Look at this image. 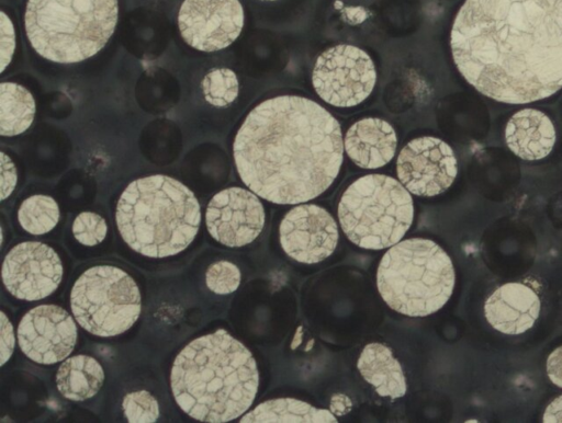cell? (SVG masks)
<instances>
[{
  "mask_svg": "<svg viewBox=\"0 0 562 423\" xmlns=\"http://www.w3.org/2000/svg\"><path fill=\"white\" fill-rule=\"evenodd\" d=\"M450 45L458 70L485 96L547 99L562 88V0H465Z\"/></svg>",
  "mask_w": 562,
  "mask_h": 423,
  "instance_id": "obj_1",
  "label": "cell"
},
{
  "mask_svg": "<svg viewBox=\"0 0 562 423\" xmlns=\"http://www.w3.org/2000/svg\"><path fill=\"white\" fill-rule=\"evenodd\" d=\"M338 121L318 103L281 95L254 107L239 127L233 153L244 184L274 204L308 202L337 178L342 159Z\"/></svg>",
  "mask_w": 562,
  "mask_h": 423,
  "instance_id": "obj_2",
  "label": "cell"
},
{
  "mask_svg": "<svg viewBox=\"0 0 562 423\" xmlns=\"http://www.w3.org/2000/svg\"><path fill=\"white\" fill-rule=\"evenodd\" d=\"M176 402L191 418L210 423L237 419L259 386L250 351L220 329L191 341L177 355L170 376Z\"/></svg>",
  "mask_w": 562,
  "mask_h": 423,
  "instance_id": "obj_3",
  "label": "cell"
},
{
  "mask_svg": "<svg viewBox=\"0 0 562 423\" xmlns=\"http://www.w3.org/2000/svg\"><path fill=\"white\" fill-rule=\"evenodd\" d=\"M115 218L122 238L134 251L158 259L177 254L193 241L201 214L191 190L158 174L128 184Z\"/></svg>",
  "mask_w": 562,
  "mask_h": 423,
  "instance_id": "obj_4",
  "label": "cell"
},
{
  "mask_svg": "<svg viewBox=\"0 0 562 423\" xmlns=\"http://www.w3.org/2000/svg\"><path fill=\"white\" fill-rule=\"evenodd\" d=\"M117 15V0H29L24 26L38 55L58 64H75L105 46Z\"/></svg>",
  "mask_w": 562,
  "mask_h": 423,
  "instance_id": "obj_5",
  "label": "cell"
},
{
  "mask_svg": "<svg viewBox=\"0 0 562 423\" xmlns=\"http://www.w3.org/2000/svg\"><path fill=\"white\" fill-rule=\"evenodd\" d=\"M454 278L451 259L436 242L412 238L385 252L378 267L376 285L393 310L425 317L449 300Z\"/></svg>",
  "mask_w": 562,
  "mask_h": 423,
  "instance_id": "obj_6",
  "label": "cell"
},
{
  "mask_svg": "<svg viewBox=\"0 0 562 423\" xmlns=\"http://www.w3.org/2000/svg\"><path fill=\"white\" fill-rule=\"evenodd\" d=\"M413 199L395 179L368 174L352 182L338 204L344 233L356 245L381 250L396 244L409 229Z\"/></svg>",
  "mask_w": 562,
  "mask_h": 423,
  "instance_id": "obj_7",
  "label": "cell"
},
{
  "mask_svg": "<svg viewBox=\"0 0 562 423\" xmlns=\"http://www.w3.org/2000/svg\"><path fill=\"white\" fill-rule=\"evenodd\" d=\"M70 306L81 328L109 338L135 323L142 299L138 286L126 272L111 265H97L85 271L74 284Z\"/></svg>",
  "mask_w": 562,
  "mask_h": 423,
  "instance_id": "obj_8",
  "label": "cell"
},
{
  "mask_svg": "<svg viewBox=\"0 0 562 423\" xmlns=\"http://www.w3.org/2000/svg\"><path fill=\"white\" fill-rule=\"evenodd\" d=\"M376 80L373 61L361 48L337 45L323 52L313 69V87L326 103L358 105L372 92Z\"/></svg>",
  "mask_w": 562,
  "mask_h": 423,
  "instance_id": "obj_9",
  "label": "cell"
},
{
  "mask_svg": "<svg viewBox=\"0 0 562 423\" xmlns=\"http://www.w3.org/2000/svg\"><path fill=\"white\" fill-rule=\"evenodd\" d=\"M178 25L188 45L202 52H216L239 36L244 9L239 0H184Z\"/></svg>",
  "mask_w": 562,
  "mask_h": 423,
  "instance_id": "obj_10",
  "label": "cell"
},
{
  "mask_svg": "<svg viewBox=\"0 0 562 423\" xmlns=\"http://www.w3.org/2000/svg\"><path fill=\"white\" fill-rule=\"evenodd\" d=\"M396 171L408 192L417 196H435L452 184L458 164L448 144L427 136L411 140L401 150Z\"/></svg>",
  "mask_w": 562,
  "mask_h": 423,
  "instance_id": "obj_11",
  "label": "cell"
},
{
  "mask_svg": "<svg viewBox=\"0 0 562 423\" xmlns=\"http://www.w3.org/2000/svg\"><path fill=\"white\" fill-rule=\"evenodd\" d=\"M61 278V261L45 243L22 242L4 258L2 281L8 291L18 299H43L55 291Z\"/></svg>",
  "mask_w": 562,
  "mask_h": 423,
  "instance_id": "obj_12",
  "label": "cell"
},
{
  "mask_svg": "<svg viewBox=\"0 0 562 423\" xmlns=\"http://www.w3.org/2000/svg\"><path fill=\"white\" fill-rule=\"evenodd\" d=\"M18 340L30 359L50 365L70 355L77 341V327L61 307L40 305L23 316Z\"/></svg>",
  "mask_w": 562,
  "mask_h": 423,
  "instance_id": "obj_13",
  "label": "cell"
},
{
  "mask_svg": "<svg viewBox=\"0 0 562 423\" xmlns=\"http://www.w3.org/2000/svg\"><path fill=\"white\" fill-rule=\"evenodd\" d=\"M265 209L259 198L241 187H228L209 202L205 222L209 233L227 247L252 242L265 225Z\"/></svg>",
  "mask_w": 562,
  "mask_h": 423,
  "instance_id": "obj_14",
  "label": "cell"
},
{
  "mask_svg": "<svg viewBox=\"0 0 562 423\" xmlns=\"http://www.w3.org/2000/svg\"><path fill=\"white\" fill-rule=\"evenodd\" d=\"M280 243L293 260L313 264L328 258L338 242V228L333 216L314 204L290 209L280 224Z\"/></svg>",
  "mask_w": 562,
  "mask_h": 423,
  "instance_id": "obj_15",
  "label": "cell"
},
{
  "mask_svg": "<svg viewBox=\"0 0 562 423\" xmlns=\"http://www.w3.org/2000/svg\"><path fill=\"white\" fill-rule=\"evenodd\" d=\"M538 294L522 283H506L496 288L484 304L487 322L505 334L529 330L539 317Z\"/></svg>",
  "mask_w": 562,
  "mask_h": 423,
  "instance_id": "obj_16",
  "label": "cell"
},
{
  "mask_svg": "<svg viewBox=\"0 0 562 423\" xmlns=\"http://www.w3.org/2000/svg\"><path fill=\"white\" fill-rule=\"evenodd\" d=\"M344 144L347 155L358 167L378 169L394 157L397 139L387 122L368 117L347 130Z\"/></svg>",
  "mask_w": 562,
  "mask_h": 423,
  "instance_id": "obj_17",
  "label": "cell"
},
{
  "mask_svg": "<svg viewBox=\"0 0 562 423\" xmlns=\"http://www.w3.org/2000/svg\"><path fill=\"white\" fill-rule=\"evenodd\" d=\"M505 139L508 148L524 160L547 157L555 142V129L551 119L541 111L524 108L507 123Z\"/></svg>",
  "mask_w": 562,
  "mask_h": 423,
  "instance_id": "obj_18",
  "label": "cell"
},
{
  "mask_svg": "<svg viewBox=\"0 0 562 423\" xmlns=\"http://www.w3.org/2000/svg\"><path fill=\"white\" fill-rule=\"evenodd\" d=\"M357 367L366 381L381 397L392 400L406 393V380L398 361L392 351L381 343H369L362 350Z\"/></svg>",
  "mask_w": 562,
  "mask_h": 423,
  "instance_id": "obj_19",
  "label": "cell"
},
{
  "mask_svg": "<svg viewBox=\"0 0 562 423\" xmlns=\"http://www.w3.org/2000/svg\"><path fill=\"white\" fill-rule=\"evenodd\" d=\"M104 381V371L97 359L76 355L66 359L58 368L56 385L66 399L83 401L98 393Z\"/></svg>",
  "mask_w": 562,
  "mask_h": 423,
  "instance_id": "obj_20",
  "label": "cell"
},
{
  "mask_svg": "<svg viewBox=\"0 0 562 423\" xmlns=\"http://www.w3.org/2000/svg\"><path fill=\"white\" fill-rule=\"evenodd\" d=\"M241 423H336L337 419L328 410L291 398L273 399L257 405L245 414Z\"/></svg>",
  "mask_w": 562,
  "mask_h": 423,
  "instance_id": "obj_21",
  "label": "cell"
},
{
  "mask_svg": "<svg viewBox=\"0 0 562 423\" xmlns=\"http://www.w3.org/2000/svg\"><path fill=\"white\" fill-rule=\"evenodd\" d=\"M0 134L12 137L25 132L35 115V101L24 87L14 82L1 83Z\"/></svg>",
  "mask_w": 562,
  "mask_h": 423,
  "instance_id": "obj_22",
  "label": "cell"
},
{
  "mask_svg": "<svg viewBox=\"0 0 562 423\" xmlns=\"http://www.w3.org/2000/svg\"><path fill=\"white\" fill-rule=\"evenodd\" d=\"M18 219L22 228L27 232L44 235L57 225L59 208L53 197L41 194L33 195L21 204Z\"/></svg>",
  "mask_w": 562,
  "mask_h": 423,
  "instance_id": "obj_23",
  "label": "cell"
},
{
  "mask_svg": "<svg viewBox=\"0 0 562 423\" xmlns=\"http://www.w3.org/2000/svg\"><path fill=\"white\" fill-rule=\"evenodd\" d=\"M204 99L211 105L224 107L235 101L238 95V80L228 68H214L203 78L201 83Z\"/></svg>",
  "mask_w": 562,
  "mask_h": 423,
  "instance_id": "obj_24",
  "label": "cell"
},
{
  "mask_svg": "<svg viewBox=\"0 0 562 423\" xmlns=\"http://www.w3.org/2000/svg\"><path fill=\"white\" fill-rule=\"evenodd\" d=\"M122 408L124 415L131 423H153L159 418L157 400L145 390L125 395Z\"/></svg>",
  "mask_w": 562,
  "mask_h": 423,
  "instance_id": "obj_25",
  "label": "cell"
},
{
  "mask_svg": "<svg viewBox=\"0 0 562 423\" xmlns=\"http://www.w3.org/2000/svg\"><path fill=\"white\" fill-rule=\"evenodd\" d=\"M205 278L210 290L218 295H227L238 288L240 272L235 264L220 261L209 266Z\"/></svg>",
  "mask_w": 562,
  "mask_h": 423,
  "instance_id": "obj_26",
  "label": "cell"
},
{
  "mask_svg": "<svg viewBox=\"0 0 562 423\" xmlns=\"http://www.w3.org/2000/svg\"><path fill=\"white\" fill-rule=\"evenodd\" d=\"M108 226L105 220L95 213H80L74 224L72 233L75 238L85 245H95L102 242L106 236Z\"/></svg>",
  "mask_w": 562,
  "mask_h": 423,
  "instance_id": "obj_27",
  "label": "cell"
},
{
  "mask_svg": "<svg viewBox=\"0 0 562 423\" xmlns=\"http://www.w3.org/2000/svg\"><path fill=\"white\" fill-rule=\"evenodd\" d=\"M15 46L14 28L9 16L1 11V71L11 61Z\"/></svg>",
  "mask_w": 562,
  "mask_h": 423,
  "instance_id": "obj_28",
  "label": "cell"
},
{
  "mask_svg": "<svg viewBox=\"0 0 562 423\" xmlns=\"http://www.w3.org/2000/svg\"><path fill=\"white\" fill-rule=\"evenodd\" d=\"M1 199H5L14 190L16 170L11 159L1 152Z\"/></svg>",
  "mask_w": 562,
  "mask_h": 423,
  "instance_id": "obj_29",
  "label": "cell"
},
{
  "mask_svg": "<svg viewBox=\"0 0 562 423\" xmlns=\"http://www.w3.org/2000/svg\"><path fill=\"white\" fill-rule=\"evenodd\" d=\"M14 347L13 328L4 312H1V366L10 358Z\"/></svg>",
  "mask_w": 562,
  "mask_h": 423,
  "instance_id": "obj_30",
  "label": "cell"
},
{
  "mask_svg": "<svg viewBox=\"0 0 562 423\" xmlns=\"http://www.w3.org/2000/svg\"><path fill=\"white\" fill-rule=\"evenodd\" d=\"M547 374L555 386L562 388V345L549 355L547 359Z\"/></svg>",
  "mask_w": 562,
  "mask_h": 423,
  "instance_id": "obj_31",
  "label": "cell"
},
{
  "mask_svg": "<svg viewBox=\"0 0 562 423\" xmlns=\"http://www.w3.org/2000/svg\"><path fill=\"white\" fill-rule=\"evenodd\" d=\"M542 422L562 423V396H559L549 403L544 410Z\"/></svg>",
  "mask_w": 562,
  "mask_h": 423,
  "instance_id": "obj_32",
  "label": "cell"
},
{
  "mask_svg": "<svg viewBox=\"0 0 562 423\" xmlns=\"http://www.w3.org/2000/svg\"><path fill=\"white\" fill-rule=\"evenodd\" d=\"M265 1H273V0H265Z\"/></svg>",
  "mask_w": 562,
  "mask_h": 423,
  "instance_id": "obj_33",
  "label": "cell"
}]
</instances>
